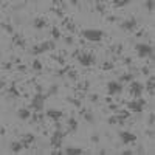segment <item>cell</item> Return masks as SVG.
Returning a JSON list of instances; mask_svg holds the SVG:
<instances>
[{"label":"cell","instance_id":"cell-1","mask_svg":"<svg viewBox=\"0 0 155 155\" xmlns=\"http://www.w3.org/2000/svg\"><path fill=\"white\" fill-rule=\"evenodd\" d=\"M73 57L78 59V62L81 64V65H84V67H90V65H93L95 64V54L93 51H75L73 53Z\"/></svg>","mask_w":155,"mask_h":155},{"label":"cell","instance_id":"cell-2","mask_svg":"<svg viewBox=\"0 0 155 155\" xmlns=\"http://www.w3.org/2000/svg\"><path fill=\"white\" fill-rule=\"evenodd\" d=\"M82 36L87 40H90V42H99V40H102V37L106 34H104V31L101 30H82Z\"/></svg>","mask_w":155,"mask_h":155},{"label":"cell","instance_id":"cell-3","mask_svg":"<svg viewBox=\"0 0 155 155\" xmlns=\"http://www.w3.org/2000/svg\"><path fill=\"white\" fill-rule=\"evenodd\" d=\"M135 50H136V53H138V56H140V57L149 56V57L154 61V48L150 47V45H146V44H136V45H135Z\"/></svg>","mask_w":155,"mask_h":155},{"label":"cell","instance_id":"cell-4","mask_svg":"<svg viewBox=\"0 0 155 155\" xmlns=\"http://www.w3.org/2000/svg\"><path fill=\"white\" fill-rule=\"evenodd\" d=\"M48 98V95H44V93H36V96L33 98V102L28 106V109H33L36 112H40L44 107V101Z\"/></svg>","mask_w":155,"mask_h":155},{"label":"cell","instance_id":"cell-5","mask_svg":"<svg viewBox=\"0 0 155 155\" xmlns=\"http://www.w3.org/2000/svg\"><path fill=\"white\" fill-rule=\"evenodd\" d=\"M122 102L127 106V109H130V110H134V112H136V113H141V112H143V107L147 104L144 99H141V98L138 99V101H122Z\"/></svg>","mask_w":155,"mask_h":155},{"label":"cell","instance_id":"cell-6","mask_svg":"<svg viewBox=\"0 0 155 155\" xmlns=\"http://www.w3.org/2000/svg\"><path fill=\"white\" fill-rule=\"evenodd\" d=\"M121 92H122L121 82H116V81H109V82H107V93H109V96L120 95Z\"/></svg>","mask_w":155,"mask_h":155},{"label":"cell","instance_id":"cell-7","mask_svg":"<svg viewBox=\"0 0 155 155\" xmlns=\"http://www.w3.org/2000/svg\"><path fill=\"white\" fill-rule=\"evenodd\" d=\"M136 26H138V20H136L135 17H129L127 20L122 22L120 28H121L122 31H134Z\"/></svg>","mask_w":155,"mask_h":155},{"label":"cell","instance_id":"cell-8","mask_svg":"<svg viewBox=\"0 0 155 155\" xmlns=\"http://www.w3.org/2000/svg\"><path fill=\"white\" fill-rule=\"evenodd\" d=\"M143 90H144V85L141 84V82H136V81H132L130 82V89H129V92L132 95H135V96H141V93H143Z\"/></svg>","mask_w":155,"mask_h":155},{"label":"cell","instance_id":"cell-9","mask_svg":"<svg viewBox=\"0 0 155 155\" xmlns=\"http://www.w3.org/2000/svg\"><path fill=\"white\" fill-rule=\"evenodd\" d=\"M120 136L122 138V143H126V144H130V143H135L136 141V135L132 134V132H121Z\"/></svg>","mask_w":155,"mask_h":155},{"label":"cell","instance_id":"cell-10","mask_svg":"<svg viewBox=\"0 0 155 155\" xmlns=\"http://www.w3.org/2000/svg\"><path fill=\"white\" fill-rule=\"evenodd\" d=\"M12 44H14L16 47H19V48H25L26 47V40L22 37L19 33H16L14 36H12Z\"/></svg>","mask_w":155,"mask_h":155},{"label":"cell","instance_id":"cell-11","mask_svg":"<svg viewBox=\"0 0 155 155\" xmlns=\"http://www.w3.org/2000/svg\"><path fill=\"white\" fill-rule=\"evenodd\" d=\"M47 116L50 118V120H53V121H59L64 116V113L61 110H53V109H51V110L47 112Z\"/></svg>","mask_w":155,"mask_h":155},{"label":"cell","instance_id":"cell-12","mask_svg":"<svg viewBox=\"0 0 155 155\" xmlns=\"http://www.w3.org/2000/svg\"><path fill=\"white\" fill-rule=\"evenodd\" d=\"M34 135L33 134H25V135H22V143H24V147L28 149L30 147V144L31 143H34Z\"/></svg>","mask_w":155,"mask_h":155},{"label":"cell","instance_id":"cell-13","mask_svg":"<svg viewBox=\"0 0 155 155\" xmlns=\"http://www.w3.org/2000/svg\"><path fill=\"white\" fill-rule=\"evenodd\" d=\"M122 51H124V45H122V44H116V45H113V47L109 48V53L116 54V56H121Z\"/></svg>","mask_w":155,"mask_h":155},{"label":"cell","instance_id":"cell-14","mask_svg":"<svg viewBox=\"0 0 155 155\" xmlns=\"http://www.w3.org/2000/svg\"><path fill=\"white\" fill-rule=\"evenodd\" d=\"M146 90L149 92L150 96H154V90H155V76H149V79H147V85H146Z\"/></svg>","mask_w":155,"mask_h":155},{"label":"cell","instance_id":"cell-15","mask_svg":"<svg viewBox=\"0 0 155 155\" xmlns=\"http://www.w3.org/2000/svg\"><path fill=\"white\" fill-rule=\"evenodd\" d=\"M33 25H34L36 30H44L45 26H47V20H45L44 17L39 16V17H36V19H34V24Z\"/></svg>","mask_w":155,"mask_h":155},{"label":"cell","instance_id":"cell-16","mask_svg":"<svg viewBox=\"0 0 155 155\" xmlns=\"http://www.w3.org/2000/svg\"><path fill=\"white\" fill-rule=\"evenodd\" d=\"M17 118H20V120H30L31 118L30 109H20V110H17Z\"/></svg>","mask_w":155,"mask_h":155},{"label":"cell","instance_id":"cell-17","mask_svg":"<svg viewBox=\"0 0 155 155\" xmlns=\"http://www.w3.org/2000/svg\"><path fill=\"white\" fill-rule=\"evenodd\" d=\"M115 116L118 118V122H120V124H124V120H127V118L130 116V113L126 112V110H122V112H120V113L115 115Z\"/></svg>","mask_w":155,"mask_h":155},{"label":"cell","instance_id":"cell-18","mask_svg":"<svg viewBox=\"0 0 155 155\" xmlns=\"http://www.w3.org/2000/svg\"><path fill=\"white\" fill-rule=\"evenodd\" d=\"M5 92H6V93H10L11 96H16V98H19V96H20V92L17 90V87H16V84H14V82H12V84H11V87L8 89V90H5Z\"/></svg>","mask_w":155,"mask_h":155},{"label":"cell","instance_id":"cell-19","mask_svg":"<svg viewBox=\"0 0 155 155\" xmlns=\"http://www.w3.org/2000/svg\"><path fill=\"white\" fill-rule=\"evenodd\" d=\"M134 75L132 73H124V75H121L120 76V82H132L134 81Z\"/></svg>","mask_w":155,"mask_h":155},{"label":"cell","instance_id":"cell-20","mask_svg":"<svg viewBox=\"0 0 155 155\" xmlns=\"http://www.w3.org/2000/svg\"><path fill=\"white\" fill-rule=\"evenodd\" d=\"M82 152H84V150L81 147H67L65 149V154H68V155H79Z\"/></svg>","mask_w":155,"mask_h":155},{"label":"cell","instance_id":"cell-21","mask_svg":"<svg viewBox=\"0 0 155 155\" xmlns=\"http://www.w3.org/2000/svg\"><path fill=\"white\" fill-rule=\"evenodd\" d=\"M89 89H90V81H84L82 84H78L75 90H76V92H78V90H81V92H87Z\"/></svg>","mask_w":155,"mask_h":155},{"label":"cell","instance_id":"cell-22","mask_svg":"<svg viewBox=\"0 0 155 155\" xmlns=\"http://www.w3.org/2000/svg\"><path fill=\"white\" fill-rule=\"evenodd\" d=\"M67 124H68V127H70V130H76L78 129V120L73 118V116H70L67 120Z\"/></svg>","mask_w":155,"mask_h":155},{"label":"cell","instance_id":"cell-23","mask_svg":"<svg viewBox=\"0 0 155 155\" xmlns=\"http://www.w3.org/2000/svg\"><path fill=\"white\" fill-rule=\"evenodd\" d=\"M113 68H115V64L110 62V61H106V62L101 65V70H102V71H110V70H113Z\"/></svg>","mask_w":155,"mask_h":155},{"label":"cell","instance_id":"cell-24","mask_svg":"<svg viewBox=\"0 0 155 155\" xmlns=\"http://www.w3.org/2000/svg\"><path fill=\"white\" fill-rule=\"evenodd\" d=\"M129 0H115V2H112V6L113 8H122V6H126V5H129Z\"/></svg>","mask_w":155,"mask_h":155},{"label":"cell","instance_id":"cell-25","mask_svg":"<svg viewBox=\"0 0 155 155\" xmlns=\"http://www.w3.org/2000/svg\"><path fill=\"white\" fill-rule=\"evenodd\" d=\"M53 59V61H56V62H59V65H65V59H64V56L62 54H51V56H50Z\"/></svg>","mask_w":155,"mask_h":155},{"label":"cell","instance_id":"cell-26","mask_svg":"<svg viewBox=\"0 0 155 155\" xmlns=\"http://www.w3.org/2000/svg\"><path fill=\"white\" fill-rule=\"evenodd\" d=\"M95 8H96V11L99 12V14H106V5H104L102 2H95Z\"/></svg>","mask_w":155,"mask_h":155},{"label":"cell","instance_id":"cell-27","mask_svg":"<svg viewBox=\"0 0 155 155\" xmlns=\"http://www.w3.org/2000/svg\"><path fill=\"white\" fill-rule=\"evenodd\" d=\"M44 51H45V50H44V47H42V44H40V45H34V47L31 48V54H34V56L42 54Z\"/></svg>","mask_w":155,"mask_h":155},{"label":"cell","instance_id":"cell-28","mask_svg":"<svg viewBox=\"0 0 155 155\" xmlns=\"http://www.w3.org/2000/svg\"><path fill=\"white\" fill-rule=\"evenodd\" d=\"M42 47L45 51H48V50H54L56 48V45H54L53 40H45V42H42Z\"/></svg>","mask_w":155,"mask_h":155},{"label":"cell","instance_id":"cell-29","mask_svg":"<svg viewBox=\"0 0 155 155\" xmlns=\"http://www.w3.org/2000/svg\"><path fill=\"white\" fill-rule=\"evenodd\" d=\"M70 70H73V67H71V65H64L61 70H57V71H56V75H57V76H64V75H67V73L70 71Z\"/></svg>","mask_w":155,"mask_h":155},{"label":"cell","instance_id":"cell-30","mask_svg":"<svg viewBox=\"0 0 155 155\" xmlns=\"http://www.w3.org/2000/svg\"><path fill=\"white\" fill-rule=\"evenodd\" d=\"M24 147V143H19V141H12L11 143V149L12 152H19V150Z\"/></svg>","mask_w":155,"mask_h":155},{"label":"cell","instance_id":"cell-31","mask_svg":"<svg viewBox=\"0 0 155 155\" xmlns=\"http://www.w3.org/2000/svg\"><path fill=\"white\" fill-rule=\"evenodd\" d=\"M0 26H2V28L6 31V33H10V34L14 36V28H12V25H10V24H5V22H2V25H0Z\"/></svg>","mask_w":155,"mask_h":155},{"label":"cell","instance_id":"cell-32","mask_svg":"<svg viewBox=\"0 0 155 155\" xmlns=\"http://www.w3.org/2000/svg\"><path fill=\"white\" fill-rule=\"evenodd\" d=\"M65 76L68 78V79H71V81H76L78 78H79V73H78L76 70H70V71H68Z\"/></svg>","mask_w":155,"mask_h":155},{"label":"cell","instance_id":"cell-33","mask_svg":"<svg viewBox=\"0 0 155 155\" xmlns=\"http://www.w3.org/2000/svg\"><path fill=\"white\" fill-rule=\"evenodd\" d=\"M67 101L70 102V104H73L75 107H78L79 109L81 106H82V102H81V99H78V98H67Z\"/></svg>","mask_w":155,"mask_h":155},{"label":"cell","instance_id":"cell-34","mask_svg":"<svg viewBox=\"0 0 155 155\" xmlns=\"http://www.w3.org/2000/svg\"><path fill=\"white\" fill-rule=\"evenodd\" d=\"M44 68V64L40 62V61H37V59H36V61H33V70H36V71H40Z\"/></svg>","mask_w":155,"mask_h":155},{"label":"cell","instance_id":"cell-35","mask_svg":"<svg viewBox=\"0 0 155 155\" xmlns=\"http://www.w3.org/2000/svg\"><path fill=\"white\" fill-rule=\"evenodd\" d=\"M50 11L54 12L57 17H64V11L61 10V8H57V6H51V8H50Z\"/></svg>","mask_w":155,"mask_h":155},{"label":"cell","instance_id":"cell-36","mask_svg":"<svg viewBox=\"0 0 155 155\" xmlns=\"http://www.w3.org/2000/svg\"><path fill=\"white\" fill-rule=\"evenodd\" d=\"M64 28H65L67 31H71V33H75V31H76V25L73 24L71 20H70V22H68L67 25H64Z\"/></svg>","mask_w":155,"mask_h":155},{"label":"cell","instance_id":"cell-37","mask_svg":"<svg viewBox=\"0 0 155 155\" xmlns=\"http://www.w3.org/2000/svg\"><path fill=\"white\" fill-rule=\"evenodd\" d=\"M81 115H84V118L87 120L89 122H93V115L90 112H85V110H81Z\"/></svg>","mask_w":155,"mask_h":155},{"label":"cell","instance_id":"cell-38","mask_svg":"<svg viewBox=\"0 0 155 155\" xmlns=\"http://www.w3.org/2000/svg\"><path fill=\"white\" fill-rule=\"evenodd\" d=\"M51 36L54 39H61V31H59V28L53 26V28H51Z\"/></svg>","mask_w":155,"mask_h":155},{"label":"cell","instance_id":"cell-39","mask_svg":"<svg viewBox=\"0 0 155 155\" xmlns=\"http://www.w3.org/2000/svg\"><path fill=\"white\" fill-rule=\"evenodd\" d=\"M106 19H107V22H112V24H113V22H120L121 17L120 16H107Z\"/></svg>","mask_w":155,"mask_h":155},{"label":"cell","instance_id":"cell-40","mask_svg":"<svg viewBox=\"0 0 155 155\" xmlns=\"http://www.w3.org/2000/svg\"><path fill=\"white\" fill-rule=\"evenodd\" d=\"M56 93H57V85H51L47 95H48V96H51V95H56Z\"/></svg>","mask_w":155,"mask_h":155},{"label":"cell","instance_id":"cell-41","mask_svg":"<svg viewBox=\"0 0 155 155\" xmlns=\"http://www.w3.org/2000/svg\"><path fill=\"white\" fill-rule=\"evenodd\" d=\"M40 120H42V115H39V112H36L34 115L31 116V121H33V122H37V121H40Z\"/></svg>","mask_w":155,"mask_h":155},{"label":"cell","instance_id":"cell-42","mask_svg":"<svg viewBox=\"0 0 155 155\" xmlns=\"http://www.w3.org/2000/svg\"><path fill=\"white\" fill-rule=\"evenodd\" d=\"M12 68V62H3L2 64V70H11Z\"/></svg>","mask_w":155,"mask_h":155},{"label":"cell","instance_id":"cell-43","mask_svg":"<svg viewBox=\"0 0 155 155\" xmlns=\"http://www.w3.org/2000/svg\"><path fill=\"white\" fill-rule=\"evenodd\" d=\"M144 3H146V8H147L149 11H152V10H154V3H155L154 0H147V2H144Z\"/></svg>","mask_w":155,"mask_h":155},{"label":"cell","instance_id":"cell-44","mask_svg":"<svg viewBox=\"0 0 155 155\" xmlns=\"http://www.w3.org/2000/svg\"><path fill=\"white\" fill-rule=\"evenodd\" d=\"M64 42H65L67 45H73V44H75V39H73L71 36H67V37L64 39Z\"/></svg>","mask_w":155,"mask_h":155},{"label":"cell","instance_id":"cell-45","mask_svg":"<svg viewBox=\"0 0 155 155\" xmlns=\"http://www.w3.org/2000/svg\"><path fill=\"white\" fill-rule=\"evenodd\" d=\"M16 68H17V70H19V71H22V73H25L26 70H28V67H26V65H24V64H19V65H16Z\"/></svg>","mask_w":155,"mask_h":155},{"label":"cell","instance_id":"cell-46","mask_svg":"<svg viewBox=\"0 0 155 155\" xmlns=\"http://www.w3.org/2000/svg\"><path fill=\"white\" fill-rule=\"evenodd\" d=\"M116 122H118V118L116 116H110V118H109V124H110V126L116 124Z\"/></svg>","mask_w":155,"mask_h":155},{"label":"cell","instance_id":"cell-47","mask_svg":"<svg viewBox=\"0 0 155 155\" xmlns=\"http://www.w3.org/2000/svg\"><path fill=\"white\" fill-rule=\"evenodd\" d=\"M109 109L113 110V112H116L118 109H120V104H109Z\"/></svg>","mask_w":155,"mask_h":155},{"label":"cell","instance_id":"cell-48","mask_svg":"<svg viewBox=\"0 0 155 155\" xmlns=\"http://www.w3.org/2000/svg\"><path fill=\"white\" fill-rule=\"evenodd\" d=\"M154 121H155V115H154V113H150V115H149V126L150 127H154Z\"/></svg>","mask_w":155,"mask_h":155},{"label":"cell","instance_id":"cell-49","mask_svg":"<svg viewBox=\"0 0 155 155\" xmlns=\"http://www.w3.org/2000/svg\"><path fill=\"white\" fill-rule=\"evenodd\" d=\"M89 99H90L92 102H96V101H99V96H98V95H90Z\"/></svg>","mask_w":155,"mask_h":155},{"label":"cell","instance_id":"cell-50","mask_svg":"<svg viewBox=\"0 0 155 155\" xmlns=\"http://www.w3.org/2000/svg\"><path fill=\"white\" fill-rule=\"evenodd\" d=\"M5 87H6V81L2 78V81H0V89H2V93H3V90H5Z\"/></svg>","mask_w":155,"mask_h":155},{"label":"cell","instance_id":"cell-51","mask_svg":"<svg viewBox=\"0 0 155 155\" xmlns=\"http://www.w3.org/2000/svg\"><path fill=\"white\" fill-rule=\"evenodd\" d=\"M36 93H44V89H42V85H36Z\"/></svg>","mask_w":155,"mask_h":155},{"label":"cell","instance_id":"cell-52","mask_svg":"<svg viewBox=\"0 0 155 155\" xmlns=\"http://www.w3.org/2000/svg\"><path fill=\"white\" fill-rule=\"evenodd\" d=\"M141 73L146 75V76H149V68H147V67H143V68H141Z\"/></svg>","mask_w":155,"mask_h":155},{"label":"cell","instance_id":"cell-53","mask_svg":"<svg viewBox=\"0 0 155 155\" xmlns=\"http://www.w3.org/2000/svg\"><path fill=\"white\" fill-rule=\"evenodd\" d=\"M121 154H122V155H132V154H134V150H130V149H126V150H122Z\"/></svg>","mask_w":155,"mask_h":155},{"label":"cell","instance_id":"cell-54","mask_svg":"<svg viewBox=\"0 0 155 155\" xmlns=\"http://www.w3.org/2000/svg\"><path fill=\"white\" fill-rule=\"evenodd\" d=\"M0 135H2V136H5V135H6V129H5L3 126H2V129H0Z\"/></svg>","mask_w":155,"mask_h":155},{"label":"cell","instance_id":"cell-55","mask_svg":"<svg viewBox=\"0 0 155 155\" xmlns=\"http://www.w3.org/2000/svg\"><path fill=\"white\" fill-rule=\"evenodd\" d=\"M146 134H147V136H149V138H154V130H147V132H146Z\"/></svg>","mask_w":155,"mask_h":155},{"label":"cell","instance_id":"cell-56","mask_svg":"<svg viewBox=\"0 0 155 155\" xmlns=\"http://www.w3.org/2000/svg\"><path fill=\"white\" fill-rule=\"evenodd\" d=\"M124 64H126V65H130V64H132V59H130V57H126V59H124Z\"/></svg>","mask_w":155,"mask_h":155},{"label":"cell","instance_id":"cell-57","mask_svg":"<svg viewBox=\"0 0 155 155\" xmlns=\"http://www.w3.org/2000/svg\"><path fill=\"white\" fill-rule=\"evenodd\" d=\"M144 33H146V31H144V30H141V31H138V33H136V37H141V36H144Z\"/></svg>","mask_w":155,"mask_h":155},{"label":"cell","instance_id":"cell-58","mask_svg":"<svg viewBox=\"0 0 155 155\" xmlns=\"http://www.w3.org/2000/svg\"><path fill=\"white\" fill-rule=\"evenodd\" d=\"M98 141H99V138H98L96 135H93V136H92V143H98Z\"/></svg>","mask_w":155,"mask_h":155},{"label":"cell","instance_id":"cell-59","mask_svg":"<svg viewBox=\"0 0 155 155\" xmlns=\"http://www.w3.org/2000/svg\"><path fill=\"white\" fill-rule=\"evenodd\" d=\"M70 3H71V5H75V6H78V5H79V2H76V0H71Z\"/></svg>","mask_w":155,"mask_h":155}]
</instances>
